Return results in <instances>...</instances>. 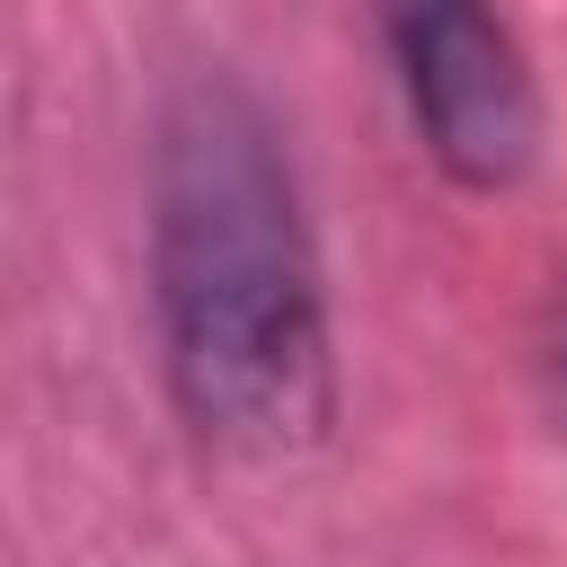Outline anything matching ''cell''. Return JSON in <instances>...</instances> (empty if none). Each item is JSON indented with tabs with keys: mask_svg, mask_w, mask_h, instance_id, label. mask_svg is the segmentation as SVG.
<instances>
[{
	"mask_svg": "<svg viewBox=\"0 0 567 567\" xmlns=\"http://www.w3.org/2000/svg\"><path fill=\"white\" fill-rule=\"evenodd\" d=\"M151 310L186 425L221 452H301L337 416L328 292L275 106L186 71L151 133Z\"/></svg>",
	"mask_w": 567,
	"mask_h": 567,
	"instance_id": "obj_1",
	"label": "cell"
},
{
	"mask_svg": "<svg viewBox=\"0 0 567 567\" xmlns=\"http://www.w3.org/2000/svg\"><path fill=\"white\" fill-rule=\"evenodd\" d=\"M390 62L408 89V115L443 177L496 195L540 159V80L505 18L470 0H434L390 18Z\"/></svg>",
	"mask_w": 567,
	"mask_h": 567,
	"instance_id": "obj_2",
	"label": "cell"
},
{
	"mask_svg": "<svg viewBox=\"0 0 567 567\" xmlns=\"http://www.w3.org/2000/svg\"><path fill=\"white\" fill-rule=\"evenodd\" d=\"M540 381H549V408H558V425H567V292H558L549 337H540Z\"/></svg>",
	"mask_w": 567,
	"mask_h": 567,
	"instance_id": "obj_3",
	"label": "cell"
}]
</instances>
